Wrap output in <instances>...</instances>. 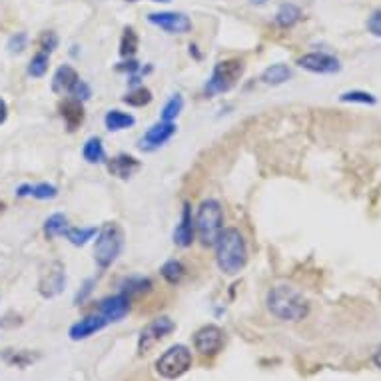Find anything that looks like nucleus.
Returning <instances> with one entry per match:
<instances>
[{
  "mask_svg": "<svg viewBox=\"0 0 381 381\" xmlns=\"http://www.w3.org/2000/svg\"><path fill=\"white\" fill-rule=\"evenodd\" d=\"M215 264L225 275L240 274L248 264V245L238 228H224L215 240Z\"/></svg>",
  "mask_w": 381,
  "mask_h": 381,
  "instance_id": "1",
  "label": "nucleus"
},
{
  "mask_svg": "<svg viewBox=\"0 0 381 381\" xmlns=\"http://www.w3.org/2000/svg\"><path fill=\"white\" fill-rule=\"evenodd\" d=\"M265 303L270 313L282 322H302L310 313L308 300L292 285H274L265 295Z\"/></svg>",
  "mask_w": 381,
  "mask_h": 381,
  "instance_id": "2",
  "label": "nucleus"
},
{
  "mask_svg": "<svg viewBox=\"0 0 381 381\" xmlns=\"http://www.w3.org/2000/svg\"><path fill=\"white\" fill-rule=\"evenodd\" d=\"M224 230V210L222 204L218 200H204L200 208H198V214H195V232L200 242L210 248L215 244V240L220 238Z\"/></svg>",
  "mask_w": 381,
  "mask_h": 381,
  "instance_id": "3",
  "label": "nucleus"
},
{
  "mask_svg": "<svg viewBox=\"0 0 381 381\" xmlns=\"http://www.w3.org/2000/svg\"><path fill=\"white\" fill-rule=\"evenodd\" d=\"M124 248V230L116 222L104 224L96 234V245H94V260L98 268L106 270L118 260Z\"/></svg>",
  "mask_w": 381,
  "mask_h": 381,
  "instance_id": "4",
  "label": "nucleus"
},
{
  "mask_svg": "<svg viewBox=\"0 0 381 381\" xmlns=\"http://www.w3.org/2000/svg\"><path fill=\"white\" fill-rule=\"evenodd\" d=\"M244 60L230 59L218 62L212 70V76L205 82L204 94L208 98H214L218 94L230 92L238 84V80L244 74Z\"/></svg>",
  "mask_w": 381,
  "mask_h": 381,
  "instance_id": "5",
  "label": "nucleus"
},
{
  "mask_svg": "<svg viewBox=\"0 0 381 381\" xmlns=\"http://www.w3.org/2000/svg\"><path fill=\"white\" fill-rule=\"evenodd\" d=\"M192 367V352L186 345L178 343L168 347L156 362V372L164 380H178Z\"/></svg>",
  "mask_w": 381,
  "mask_h": 381,
  "instance_id": "6",
  "label": "nucleus"
},
{
  "mask_svg": "<svg viewBox=\"0 0 381 381\" xmlns=\"http://www.w3.org/2000/svg\"><path fill=\"white\" fill-rule=\"evenodd\" d=\"M176 330V323L170 318H158L152 323H148L146 327L140 332V340H138V352L148 353L158 342H162L170 333Z\"/></svg>",
  "mask_w": 381,
  "mask_h": 381,
  "instance_id": "7",
  "label": "nucleus"
},
{
  "mask_svg": "<svg viewBox=\"0 0 381 381\" xmlns=\"http://www.w3.org/2000/svg\"><path fill=\"white\" fill-rule=\"evenodd\" d=\"M66 285V270L60 262H50L44 272L40 274L39 292L42 298H56L59 293L64 292Z\"/></svg>",
  "mask_w": 381,
  "mask_h": 381,
  "instance_id": "8",
  "label": "nucleus"
},
{
  "mask_svg": "<svg viewBox=\"0 0 381 381\" xmlns=\"http://www.w3.org/2000/svg\"><path fill=\"white\" fill-rule=\"evenodd\" d=\"M148 22L168 34H186L192 30V20L184 12H152L148 14Z\"/></svg>",
  "mask_w": 381,
  "mask_h": 381,
  "instance_id": "9",
  "label": "nucleus"
},
{
  "mask_svg": "<svg viewBox=\"0 0 381 381\" xmlns=\"http://www.w3.org/2000/svg\"><path fill=\"white\" fill-rule=\"evenodd\" d=\"M298 66L313 74H335L342 70L340 60L332 56V54H325V52H310V54H303L302 59H298Z\"/></svg>",
  "mask_w": 381,
  "mask_h": 381,
  "instance_id": "10",
  "label": "nucleus"
},
{
  "mask_svg": "<svg viewBox=\"0 0 381 381\" xmlns=\"http://www.w3.org/2000/svg\"><path fill=\"white\" fill-rule=\"evenodd\" d=\"M178 126L174 122H158L152 128H148V132L144 136L140 138V142H138V148L140 150H144V152H154L158 148H162L166 144L170 138L176 134Z\"/></svg>",
  "mask_w": 381,
  "mask_h": 381,
  "instance_id": "11",
  "label": "nucleus"
},
{
  "mask_svg": "<svg viewBox=\"0 0 381 381\" xmlns=\"http://www.w3.org/2000/svg\"><path fill=\"white\" fill-rule=\"evenodd\" d=\"M224 345V332L218 325H204L194 335L195 352L202 355H215Z\"/></svg>",
  "mask_w": 381,
  "mask_h": 381,
  "instance_id": "12",
  "label": "nucleus"
},
{
  "mask_svg": "<svg viewBox=\"0 0 381 381\" xmlns=\"http://www.w3.org/2000/svg\"><path fill=\"white\" fill-rule=\"evenodd\" d=\"M130 312V298L126 293L120 292L116 295H108L102 302L98 303V313L108 320V323L122 322Z\"/></svg>",
  "mask_w": 381,
  "mask_h": 381,
  "instance_id": "13",
  "label": "nucleus"
},
{
  "mask_svg": "<svg viewBox=\"0 0 381 381\" xmlns=\"http://www.w3.org/2000/svg\"><path fill=\"white\" fill-rule=\"evenodd\" d=\"M108 325V320H104L100 313H94V315H86L82 318L80 322H76L72 327H70V340L72 342H82V340H88L90 335L102 332Z\"/></svg>",
  "mask_w": 381,
  "mask_h": 381,
  "instance_id": "14",
  "label": "nucleus"
},
{
  "mask_svg": "<svg viewBox=\"0 0 381 381\" xmlns=\"http://www.w3.org/2000/svg\"><path fill=\"white\" fill-rule=\"evenodd\" d=\"M195 235V220L192 215V208L190 204H184L182 208V218H180V224L174 230V244L180 248H190L194 244Z\"/></svg>",
  "mask_w": 381,
  "mask_h": 381,
  "instance_id": "15",
  "label": "nucleus"
},
{
  "mask_svg": "<svg viewBox=\"0 0 381 381\" xmlns=\"http://www.w3.org/2000/svg\"><path fill=\"white\" fill-rule=\"evenodd\" d=\"M78 72L72 68L70 64H62L56 72H54V76H52V92H56L60 96H64V94H72V90L74 86L78 84Z\"/></svg>",
  "mask_w": 381,
  "mask_h": 381,
  "instance_id": "16",
  "label": "nucleus"
},
{
  "mask_svg": "<svg viewBox=\"0 0 381 381\" xmlns=\"http://www.w3.org/2000/svg\"><path fill=\"white\" fill-rule=\"evenodd\" d=\"M140 170V160L128 154H118L112 160H108V172L112 176L120 178V180H128L132 178Z\"/></svg>",
  "mask_w": 381,
  "mask_h": 381,
  "instance_id": "17",
  "label": "nucleus"
},
{
  "mask_svg": "<svg viewBox=\"0 0 381 381\" xmlns=\"http://www.w3.org/2000/svg\"><path fill=\"white\" fill-rule=\"evenodd\" d=\"M60 116L64 118L66 128H68L70 132L78 130V128L82 126V122H84V106H82V102L76 100V98L64 100V102L60 104Z\"/></svg>",
  "mask_w": 381,
  "mask_h": 381,
  "instance_id": "18",
  "label": "nucleus"
},
{
  "mask_svg": "<svg viewBox=\"0 0 381 381\" xmlns=\"http://www.w3.org/2000/svg\"><path fill=\"white\" fill-rule=\"evenodd\" d=\"M292 78V68L288 64H272L262 72V82L268 84V86H280V84H285L288 80Z\"/></svg>",
  "mask_w": 381,
  "mask_h": 381,
  "instance_id": "19",
  "label": "nucleus"
},
{
  "mask_svg": "<svg viewBox=\"0 0 381 381\" xmlns=\"http://www.w3.org/2000/svg\"><path fill=\"white\" fill-rule=\"evenodd\" d=\"M104 124L110 132H120V130H128L136 124V118L128 112H122V110H110L104 116Z\"/></svg>",
  "mask_w": 381,
  "mask_h": 381,
  "instance_id": "20",
  "label": "nucleus"
},
{
  "mask_svg": "<svg viewBox=\"0 0 381 381\" xmlns=\"http://www.w3.org/2000/svg\"><path fill=\"white\" fill-rule=\"evenodd\" d=\"M300 20H302V10H300V6L292 4V2L282 4L275 12V24L280 29H292L293 24H298Z\"/></svg>",
  "mask_w": 381,
  "mask_h": 381,
  "instance_id": "21",
  "label": "nucleus"
},
{
  "mask_svg": "<svg viewBox=\"0 0 381 381\" xmlns=\"http://www.w3.org/2000/svg\"><path fill=\"white\" fill-rule=\"evenodd\" d=\"M82 156L88 164H104L106 162V150H104L102 140L98 136L88 138L84 148H82Z\"/></svg>",
  "mask_w": 381,
  "mask_h": 381,
  "instance_id": "22",
  "label": "nucleus"
},
{
  "mask_svg": "<svg viewBox=\"0 0 381 381\" xmlns=\"http://www.w3.org/2000/svg\"><path fill=\"white\" fill-rule=\"evenodd\" d=\"M160 274H162V278L166 280L168 284L176 285L184 280L186 268H184V264L180 260H168L166 264L160 268Z\"/></svg>",
  "mask_w": 381,
  "mask_h": 381,
  "instance_id": "23",
  "label": "nucleus"
},
{
  "mask_svg": "<svg viewBox=\"0 0 381 381\" xmlns=\"http://www.w3.org/2000/svg\"><path fill=\"white\" fill-rule=\"evenodd\" d=\"M98 234L96 228H66L64 238L68 240L72 245H86L90 240H94Z\"/></svg>",
  "mask_w": 381,
  "mask_h": 381,
  "instance_id": "24",
  "label": "nucleus"
},
{
  "mask_svg": "<svg viewBox=\"0 0 381 381\" xmlns=\"http://www.w3.org/2000/svg\"><path fill=\"white\" fill-rule=\"evenodd\" d=\"M138 44H140V40H138L136 30L132 26H126L122 39H120V56L122 59H132L138 52Z\"/></svg>",
  "mask_w": 381,
  "mask_h": 381,
  "instance_id": "25",
  "label": "nucleus"
},
{
  "mask_svg": "<svg viewBox=\"0 0 381 381\" xmlns=\"http://www.w3.org/2000/svg\"><path fill=\"white\" fill-rule=\"evenodd\" d=\"M66 228H68V220H66V215L64 214H52L44 222V235L52 240V238H56V235H64L66 232Z\"/></svg>",
  "mask_w": 381,
  "mask_h": 381,
  "instance_id": "26",
  "label": "nucleus"
},
{
  "mask_svg": "<svg viewBox=\"0 0 381 381\" xmlns=\"http://www.w3.org/2000/svg\"><path fill=\"white\" fill-rule=\"evenodd\" d=\"M182 108H184V98H182V94H174L162 108V114H160L162 122H174L180 116Z\"/></svg>",
  "mask_w": 381,
  "mask_h": 381,
  "instance_id": "27",
  "label": "nucleus"
},
{
  "mask_svg": "<svg viewBox=\"0 0 381 381\" xmlns=\"http://www.w3.org/2000/svg\"><path fill=\"white\" fill-rule=\"evenodd\" d=\"M152 92L144 86H140V88H134L132 92H128L126 96L122 98V102L128 104V106H134V108H142L148 106L150 102H152Z\"/></svg>",
  "mask_w": 381,
  "mask_h": 381,
  "instance_id": "28",
  "label": "nucleus"
},
{
  "mask_svg": "<svg viewBox=\"0 0 381 381\" xmlns=\"http://www.w3.org/2000/svg\"><path fill=\"white\" fill-rule=\"evenodd\" d=\"M50 54H46V52H39L36 56H32V60H30L29 64V74L32 76V78H42L44 74H46V70H49V64H50Z\"/></svg>",
  "mask_w": 381,
  "mask_h": 381,
  "instance_id": "29",
  "label": "nucleus"
},
{
  "mask_svg": "<svg viewBox=\"0 0 381 381\" xmlns=\"http://www.w3.org/2000/svg\"><path fill=\"white\" fill-rule=\"evenodd\" d=\"M342 102H352V104H370L373 106L377 102V98L370 94V92H363V90H350V92H343L340 96Z\"/></svg>",
  "mask_w": 381,
  "mask_h": 381,
  "instance_id": "30",
  "label": "nucleus"
},
{
  "mask_svg": "<svg viewBox=\"0 0 381 381\" xmlns=\"http://www.w3.org/2000/svg\"><path fill=\"white\" fill-rule=\"evenodd\" d=\"M152 288V280L150 278H130L124 285V293L128 298L134 295V293H144Z\"/></svg>",
  "mask_w": 381,
  "mask_h": 381,
  "instance_id": "31",
  "label": "nucleus"
},
{
  "mask_svg": "<svg viewBox=\"0 0 381 381\" xmlns=\"http://www.w3.org/2000/svg\"><path fill=\"white\" fill-rule=\"evenodd\" d=\"M39 44L42 52L52 54L54 50L59 49V34H56L54 30H46V32H42V34H40Z\"/></svg>",
  "mask_w": 381,
  "mask_h": 381,
  "instance_id": "32",
  "label": "nucleus"
},
{
  "mask_svg": "<svg viewBox=\"0 0 381 381\" xmlns=\"http://www.w3.org/2000/svg\"><path fill=\"white\" fill-rule=\"evenodd\" d=\"M32 198H36V200H52V198H56L59 195V188L52 186L49 182H42V184H36V186H32Z\"/></svg>",
  "mask_w": 381,
  "mask_h": 381,
  "instance_id": "33",
  "label": "nucleus"
},
{
  "mask_svg": "<svg viewBox=\"0 0 381 381\" xmlns=\"http://www.w3.org/2000/svg\"><path fill=\"white\" fill-rule=\"evenodd\" d=\"M26 42H29V36H26L24 32H16V34L9 40V52L10 54H20L22 50L26 49Z\"/></svg>",
  "mask_w": 381,
  "mask_h": 381,
  "instance_id": "34",
  "label": "nucleus"
},
{
  "mask_svg": "<svg viewBox=\"0 0 381 381\" xmlns=\"http://www.w3.org/2000/svg\"><path fill=\"white\" fill-rule=\"evenodd\" d=\"M367 30L375 39H381V10H373L372 16L367 19Z\"/></svg>",
  "mask_w": 381,
  "mask_h": 381,
  "instance_id": "35",
  "label": "nucleus"
},
{
  "mask_svg": "<svg viewBox=\"0 0 381 381\" xmlns=\"http://www.w3.org/2000/svg\"><path fill=\"white\" fill-rule=\"evenodd\" d=\"M72 96L80 100V102H84V100H88V98L92 96V90H90V86L84 80H78V84L72 90Z\"/></svg>",
  "mask_w": 381,
  "mask_h": 381,
  "instance_id": "36",
  "label": "nucleus"
},
{
  "mask_svg": "<svg viewBox=\"0 0 381 381\" xmlns=\"http://www.w3.org/2000/svg\"><path fill=\"white\" fill-rule=\"evenodd\" d=\"M94 284H96L94 280H86V284L82 288V292L76 293V298H74V303H76V305H80L82 302H86V298H88L90 292H92V285Z\"/></svg>",
  "mask_w": 381,
  "mask_h": 381,
  "instance_id": "37",
  "label": "nucleus"
},
{
  "mask_svg": "<svg viewBox=\"0 0 381 381\" xmlns=\"http://www.w3.org/2000/svg\"><path fill=\"white\" fill-rule=\"evenodd\" d=\"M6 116H9V106H6V102L0 98V124L6 120Z\"/></svg>",
  "mask_w": 381,
  "mask_h": 381,
  "instance_id": "38",
  "label": "nucleus"
},
{
  "mask_svg": "<svg viewBox=\"0 0 381 381\" xmlns=\"http://www.w3.org/2000/svg\"><path fill=\"white\" fill-rule=\"evenodd\" d=\"M30 194H32V186H30V184H24V186H20L19 190H16V195H19V198H24V195Z\"/></svg>",
  "mask_w": 381,
  "mask_h": 381,
  "instance_id": "39",
  "label": "nucleus"
},
{
  "mask_svg": "<svg viewBox=\"0 0 381 381\" xmlns=\"http://www.w3.org/2000/svg\"><path fill=\"white\" fill-rule=\"evenodd\" d=\"M373 363H375V365H377V367L381 370V350L375 353V355H373Z\"/></svg>",
  "mask_w": 381,
  "mask_h": 381,
  "instance_id": "40",
  "label": "nucleus"
},
{
  "mask_svg": "<svg viewBox=\"0 0 381 381\" xmlns=\"http://www.w3.org/2000/svg\"><path fill=\"white\" fill-rule=\"evenodd\" d=\"M250 2H252V4H258V6H262V4H265L268 0H250Z\"/></svg>",
  "mask_w": 381,
  "mask_h": 381,
  "instance_id": "41",
  "label": "nucleus"
},
{
  "mask_svg": "<svg viewBox=\"0 0 381 381\" xmlns=\"http://www.w3.org/2000/svg\"><path fill=\"white\" fill-rule=\"evenodd\" d=\"M128 2H138V0H128ZM152 2H170V0H152Z\"/></svg>",
  "mask_w": 381,
  "mask_h": 381,
  "instance_id": "42",
  "label": "nucleus"
},
{
  "mask_svg": "<svg viewBox=\"0 0 381 381\" xmlns=\"http://www.w3.org/2000/svg\"><path fill=\"white\" fill-rule=\"evenodd\" d=\"M2 210H4V204H2V202H0V212H2Z\"/></svg>",
  "mask_w": 381,
  "mask_h": 381,
  "instance_id": "43",
  "label": "nucleus"
}]
</instances>
